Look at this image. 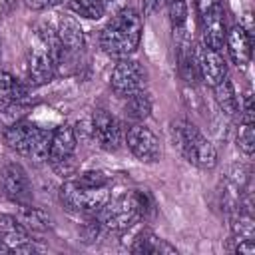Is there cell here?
I'll return each mask as SVG.
<instances>
[{"instance_id": "cell-1", "label": "cell", "mask_w": 255, "mask_h": 255, "mask_svg": "<svg viewBox=\"0 0 255 255\" xmlns=\"http://www.w3.org/2000/svg\"><path fill=\"white\" fill-rule=\"evenodd\" d=\"M110 183L112 179L104 171H84L62 183L60 201L70 211L96 215L112 197Z\"/></svg>"}, {"instance_id": "cell-2", "label": "cell", "mask_w": 255, "mask_h": 255, "mask_svg": "<svg viewBox=\"0 0 255 255\" xmlns=\"http://www.w3.org/2000/svg\"><path fill=\"white\" fill-rule=\"evenodd\" d=\"M143 20L135 8L118 10L100 32V48L112 58H129L141 42Z\"/></svg>"}, {"instance_id": "cell-3", "label": "cell", "mask_w": 255, "mask_h": 255, "mask_svg": "<svg viewBox=\"0 0 255 255\" xmlns=\"http://www.w3.org/2000/svg\"><path fill=\"white\" fill-rule=\"evenodd\" d=\"M153 209V199L147 191H133L120 197H110L108 203L96 213V219L104 227V231L122 233L129 229L137 219L145 217Z\"/></svg>"}, {"instance_id": "cell-4", "label": "cell", "mask_w": 255, "mask_h": 255, "mask_svg": "<svg viewBox=\"0 0 255 255\" xmlns=\"http://www.w3.org/2000/svg\"><path fill=\"white\" fill-rule=\"evenodd\" d=\"M171 139L177 151L199 169H213L217 165V149L199 128L189 120L171 122Z\"/></svg>"}, {"instance_id": "cell-5", "label": "cell", "mask_w": 255, "mask_h": 255, "mask_svg": "<svg viewBox=\"0 0 255 255\" xmlns=\"http://www.w3.org/2000/svg\"><path fill=\"white\" fill-rule=\"evenodd\" d=\"M2 137H4V143L18 155L32 157L34 161L48 159L50 133L32 122L18 120L14 124H8L2 131Z\"/></svg>"}, {"instance_id": "cell-6", "label": "cell", "mask_w": 255, "mask_h": 255, "mask_svg": "<svg viewBox=\"0 0 255 255\" xmlns=\"http://www.w3.org/2000/svg\"><path fill=\"white\" fill-rule=\"evenodd\" d=\"M50 28L42 26V32H36L32 46L26 56V78L32 86L48 84L56 74V60L50 42Z\"/></svg>"}, {"instance_id": "cell-7", "label": "cell", "mask_w": 255, "mask_h": 255, "mask_svg": "<svg viewBox=\"0 0 255 255\" xmlns=\"http://www.w3.org/2000/svg\"><path fill=\"white\" fill-rule=\"evenodd\" d=\"M147 84V70L131 58H122L110 74V88L118 98H129L137 92H143Z\"/></svg>"}, {"instance_id": "cell-8", "label": "cell", "mask_w": 255, "mask_h": 255, "mask_svg": "<svg viewBox=\"0 0 255 255\" xmlns=\"http://www.w3.org/2000/svg\"><path fill=\"white\" fill-rule=\"evenodd\" d=\"M78 145V135L72 126L62 124L50 133V149H48V159L50 165L58 173H72L74 171V151Z\"/></svg>"}, {"instance_id": "cell-9", "label": "cell", "mask_w": 255, "mask_h": 255, "mask_svg": "<svg viewBox=\"0 0 255 255\" xmlns=\"http://www.w3.org/2000/svg\"><path fill=\"white\" fill-rule=\"evenodd\" d=\"M124 139L128 149L133 153V157H137L143 163H153L161 157V145L157 135L141 122H133L126 129Z\"/></svg>"}, {"instance_id": "cell-10", "label": "cell", "mask_w": 255, "mask_h": 255, "mask_svg": "<svg viewBox=\"0 0 255 255\" xmlns=\"http://www.w3.org/2000/svg\"><path fill=\"white\" fill-rule=\"evenodd\" d=\"M0 185H2V193L12 203L28 205L32 201V183H30V177H28L26 169L20 163L10 161L2 167Z\"/></svg>"}, {"instance_id": "cell-11", "label": "cell", "mask_w": 255, "mask_h": 255, "mask_svg": "<svg viewBox=\"0 0 255 255\" xmlns=\"http://www.w3.org/2000/svg\"><path fill=\"white\" fill-rule=\"evenodd\" d=\"M90 128H92V137L94 141L106 149V151H116L122 145L124 139V131H122V124L118 122L116 116H112L106 110H96L92 114L90 120Z\"/></svg>"}, {"instance_id": "cell-12", "label": "cell", "mask_w": 255, "mask_h": 255, "mask_svg": "<svg viewBox=\"0 0 255 255\" xmlns=\"http://www.w3.org/2000/svg\"><path fill=\"white\" fill-rule=\"evenodd\" d=\"M193 56H195V64H197V70H199V78L207 86L213 88L221 80L227 78V64H225L223 56L217 50H211L209 46H205L201 42L193 48Z\"/></svg>"}, {"instance_id": "cell-13", "label": "cell", "mask_w": 255, "mask_h": 255, "mask_svg": "<svg viewBox=\"0 0 255 255\" xmlns=\"http://www.w3.org/2000/svg\"><path fill=\"white\" fill-rule=\"evenodd\" d=\"M201 24H203V38L201 42L205 46H209L211 50H217L221 52L223 46H225V36H227V30H225V18H223V8L221 4L217 2L211 10H207L203 16H201Z\"/></svg>"}, {"instance_id": "cell-14", "label": "cell", "mask_w": 255, "mask_h": 255, "mask_svg": "<svg viewBox=\"0 0 255 255\" xmlns=\"http://www.w3.org/2000/svg\"><path fill=\"white\" fill-rule=\"evenodd\" d=\"M225 46H227L229 58L235 66H247L249 64V60H251V36L241 24L233 26L227 32Z\"/></svg>"}, {"instance_id": "cell-15", "label": "cell", "mask_w": 255, "mask_h": 255, "mask_svg": "<svg viewBox=\"0 0 255 255\" xmlns=\"http://www.w3.org/2000/svg\"><path fill=\"white\" fill-rule=\"evenodd\" d=\"M56 36L64 48V52L70 56V54H78L84 44H86V38H84V30L82 26L70 18V16H62L60 22H58V28H56Z\"/></svg>"}, {"instance_id": "cell-16", "label": "cell", "mask_w": 255, "mask_h": 255, "mask_svg": "<svg viewBox=\"0 0 255 255\" xmlns=\"http://www.w3.org/2000/svg\"><path fill=\"white\" fill-rule=\"evenodd\" d=\"M131 253L137 255H175V247L169 245L165 239H161L159 235H155L153 231H141L133 237V243L129 245Z\"/></svg>"}, {"instance_id": "cell-17", "label": "cell", "mask_w": 255, "mask_h": 255, "mask_svg": "<svg viewBox=\"0 0 255 255\" xmlns=\"http://www.w3.org/2000/svg\"><path fill=\"white\" fill-rule=\"evenodd\" d=\"M18 221L30 231V233H46L52 229V219L46 211L28 205H20V215H16Z\"/></svg>"}, {"instance_id": "cell-18", "label": "cell", "mask_w": 255, "mask_h": 255, "mask_svg": "<svg viewBox=\"0 0 255 255\" xmlns=\"http://www.w3.org/2000/svg\"><path fill=\"white\" fill-rule=\"evenodd\" d=\"M213 96H215V102H217L219 110L227 118H235L239 114V100H237L235 88H233L229 78H225L217 86H213Z\"/></svg>"}, {"instance_id": "cell-19", "label": "cell", "mask_w": 255, "mask_h": 255, "mask_svg": "<svg viewBox=\"0 0 255 255\" xmlns=\"http://www.w3.org/2000/svg\"><path fill=\"white\" fill-rule=\"evenodd\" d=\"M151 98H149V94L143 90V92H137V94H133V96H129V98H126V108H124V112H126V116L129 118V120H133V122H143L149 114H151Z\"/></svg>"}, {"instance_id": "cell-20", "label": "cell", "mask_w": 255, "mask_h": 255, "mask_svg": "<svg viewBox=\"0 0 255 255\" xmlns=\"http://www.w3.org/2000/svg\"><path fill=\"white\" fill-rule=\"evenodd\" d=\"M177 70L179 76L187 82V84H195L199 78V70L195 64V56H193V48L189 44H181L179 52H177Z\"/></svg>"}, {"instance_id": "cell-21", "label": "cell", "mask_w": 255, "mask_h": 255, "mask_svg": "<svg viewBox=\"0 0 255 255\" xmlns=\"http://www.w3.org/2000/svg\"><path fill=\"white\" fill-rule=\"evenodd\" d=\"M70 12L86 20H100L106 14V0H68Z\"/></svg>"}, {"instance_id": "cell-22", "label": "cell", "mask_w": 255, "mask_h": 255, "mask_svg": "<svg viewBox=\"0 0 255 255\" xmlns=\"http://www.w3.org/2000/svg\"><path fill=\"white\" fill-rule=\"evenodd\" d=\"M167 14H169L173 34L183 36L185 24H187V2L185 0H167Z\"/></svg>"}, {"instance_id": "cell-23", "label": "cell", "mask_w": 255, "mask_h": 255, "mask_svg": "<svg viewBox=\"0 0 255 255\" xmlns=\"http://www.w3.org/2000/svg\"><path fill=\"white\" fill-rule=\"evenodd\" d=\"M237 145L245 155H251L255 151V122L239 120L237 129Z\"/></svg>"}, {"instance_id": "cell-24", "label": "cell", "mask_w": 255, "mask_h": 255, "mask_svg": "<svg viewBox=\"0 0 255 255\" xmlns=\"http://www.w3.org/2000/svg\"><path fill=\"white\" fill-rule=\"evenodd\" d=\"M24 2L32 10H46V8H54V6L62 4L64 0H24Z\"/></svg>"}, {"instance_id": "cell-25", "label": "cell", "mask_w": 255, "mask_h": 255, "mask_svg": "<svg viewBox=\"0 0 255 255\" xmlns=\"http://www.w3.org/2000/svg\"><path fill=\"white\" fill-rule=\"evenodd\" d=\"M235 251H237V253H243V255H255V239L249 237V239H241V241H237Z\"/></svg>"}, {"instance_id": "cell-26", "label": "cell", "mask_w": 255, "mask_h": 255, "mask_svg": "<svg viewBox=\"0 0 255 255\" xmlns=\"http://www.w3.org/2000/svg\"><path fill=\"white\" fill-rule=\"evenodd\" d=\"M217 2H219V0H197V14H199V18H201L207 10H211Z\"/></svg>"}, {"instance_id": "cell-27", "label": "cell", "mask_w": 255, "mask_h": 255, "mask_svg": "<svg viewBox=\"0 0 255 255\" xmlns=\"http://www.w3.org/2000/svg\"><path fill=\"white\" fill-rule=\"evenodd\" d=\"M6 253H12V247L6 243V239H4V235L0 231V255H6Z\"/></svg>"}, {"instance_id": "cell-28", "label": "cell", "mask_w": 255, "mask_h": 255, "mask_svg": "<svg viewBox=\"0 0 255 255\" xmlns=\"http://www.w3.org/2000/svg\"><path fill=\"white\" fill-rule=\"evenodd\" d=\"M0 58H2V38H0Z\"/></svg>"}]
</instances>
